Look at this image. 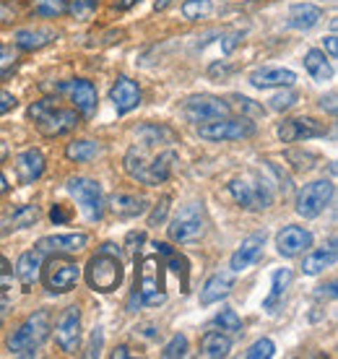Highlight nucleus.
I'll return each instance as SVG.
<instances>
[{
	"instance_id": "51",
	"label": "nucleus",
	"mask_w": 338,
	"mask_h": 359,
	"mask_svg": "<svg viewBox=\"0 0 338 359\" xmlns=\"http://www.w3.org/2000/svg\"><path fill=\"white\" fill-rule=\"evenodd\" d=\"M237 42H240V34H229L227 36V39H224V45H222V50L227 55L231 53V50H234V47H237Z\"/></svg>"
},
{
	"instance_id": "28",
	"label": "nucleus",
	"mask_w": 338,
	"mask_h": 359,
	"mask_svg": "<svg viewBox=\"0 0 338 359\" xmlns=\"http://www.w3.org/2000/svg\"><path fill=\"white\" fill-rule=\"evenodd\" d=\"M39 216H42V211H39V206H34V203L18 206L16 211H11V214L6 216V222H3V234L16 232V229H27V226L39 222Z\"/></svg>"
},
{
	"instance_id": "37",
	"label": "nucleus",
	"mask_w": 338,
	"mask_h": 359,
	"mask_svg": "<svg viewBox=\"0 0 338 359\" xmlns=\"http://www.w3.org/2000/svg\"><path fill=\"white\" fill-rule=\"evenodd\" d=\"M211 0H185L182 3V16L187 18V21H201V18H205L208 13H211Z\"/></svg>"
},
{
	"instance_id": "45",
	"label": "nucleus",
	"mask_w": 338,
	"mask_h": 359,
	"mask_svg": "<svg viewBox=\"0 0 338 359\" xmlns=\"http://www.w3.org/2000/svg\"><path fill=\"white\" fill-rule=\"evenodd\" d=\"M169 201H172V198L164 196V198L159 201V203L154 206L151 216H149V226H156V224H161V222L167 219V214H169Z\"/></svg>"
},
{
	"instance_id": "39",
	"label": "nucleus",
	"mask_w": 338,
	"mask_h": 359,
	"mask_svg": "<svg viewBox=\"0 0 338 359\" xmlns=\"http://www.w3.org/2000/svg\"><path fill=\"white\" fill-rule=\"evenodd\" d=\"M65 13H71L76 21H89L97 13V0H71Z\"/></svg>"
},
{
	"instance_id": "6",
	"label": "nucleus",
	"mask_w": 338,
	"mask_h": 359,
	"mask_svg": "<svg viewBox=\"0 0 338 359\" xmlns=\"http://www.w3.org/2000/svg\"><path fill=\"white\" fill-rule=\"evenodd\" d=\"M39 276L45 281L47 292L65 294V292H71V289L79 284L81 269L73 261H68V258L55 255V258H50L47 263H42V273H39Z\"/></svg>"
},
{
	"instance_id": "31",
	"label": "nucleus",
	"mask_w": 338,
	"mask_h": 359,
	"mask_svg": "<svg viewBox=\"0 0 338 359\" xmlns=\"http://www.w3.org/2000/svg\"><path fill=\"white\" fill-rule=\"evenodd\" d=\"M304 71L310 73L315 81H330L333 79V68H330V60L325 57V53H320V50H307L304 53Z\"/></svg>"
},
{
	"instance_id": "5",
	"label": "nucleus",
	"mask_w": 338,
	"mask_h": 359,
	"mask_svg": "<svg viewBox=\"0 0 338 359\" xmlns=\"http://www.w3.org/2000/svg\"><path fill=\"white\" fill-rule=\"evenodd\" d=\"M65 190L76 198V203H79L86 216H89L91 222H99L102 216H104V193H102V185H99L97 180L91 177H71L65 182Z\"/></svg>"
},
{
	"instance_id": "32",
	"label": "nucleus",
	"mask_w": 338,
	"mask_h": 359,
	"mask_svg": "<svg viewBox=\"0 0 338 359\" xmlns=\"http://www.w3.org/2000/svg\"><path fill=\"white\" fill-rule=\"evenodd\" d=\"M177 162V154L175 151H161L156 154L151 162H149V185H161L167 182L169 175H172V164Z\"/></svg>"
},
{
	"instance_id": "17",
	"label": "nucleus",
	"mask_w": 338,
	"mask_h": 359,
	"mask_svg": "<svg viewBox=\"0 0 338 359\" xmlns=\"http://www.w3.org/2000/svg\"><path fill=\"white\" fill-rule=\"evenodd\" d=\"M13 167H16L21 185H34L36 180L45 175V154L39 149H27L13 159Z\"/></svg>"
},
{
	"instance_id": "16",
	"label": "nucleus",
	"mask_w": 338,
	"mask_h": 359,
	"mask_svg": "<svg viewBox=\"0 0 338 359\" xmlns=\"http://www.w3.org/2000/svg\"><path fill=\"white\" fill-rule=\"evenodd\" d=\"M86 243H89L86 234L73 232V234H53V237H42L34 248L42 252V255H47V252H55V255H71V252L83 250Z\"/></svg>"
},
{
	"instance_id": "41",
	"label": "nucleus",
	"mask_w": 338,
	"mask_h": 359,
	"mask_svg": "<svg viewBox=\"0 0 338 359\" xmlns=\"http://www.w3.org/2000/svg\"><path fill=\"white\" fill-rule=\"evenodd\" d=\"M273 354H276V346H273L271 339H258V341L245 351V357L248 359H271Z\"/></svg>"
},
{
	"instance_id": "50",
	"label": "nucleus",
	"mask_w": 338,
	"mask_h": 359,
	"mask_svg": "<svg viewBox=\"0 0 338 359\" xmlns=\"http://www.w3.org/2000/svg\"><path fill=\"white\" fill-rule=\"evenodd\" d=\"M325 50H328L330 60H336V55H338V39H336V34L325 36Z\"/></svg>"
},
{
	"instance_id": "44",
	"label": "nucleus",
	"mask_w": 338,
	"mask_h": 359,
	"mask_svg": "<svg viewBox=\"0 0 338 359\" xmlns=\"http://www.w3.org/2000/svg\"><path fill=\"white\" fill-rule=\"evenodd\" d=\"M234 102H240V109H242V115L248 117V120H255V117H263V107L260 104H255L252 99H248V97H234Z\"/></svg>"
},
{
	"instance_id": "23",
	"label": "nucleus",
	"mask_w": 338,
	"mask_h": 359,
	"mask_svg": "<svg viewBox=\"0 0 338 359\" xmlns=\"http://www.w3.org/2000/svg\"><path fill=\"white\" fill-rule=\"evenodd\" d=\"M297 76L289 68H258L250 73V83L255 89H273V86H294Z\"/></svg>"
},
{
	"instance_id": "60",
	"label": "nucleus",
	"mask_w": 338,
	"mask_h": 359,
	"mask_svg": "<svg viewBox=\"0 0 338 359\" xmlns=\"http://www.w3.org/2000/svg\"><path fill=\"white\" fill-rule=\"evenodd\" d=\"M6 156H8V146L0 141V164H3V159H6Z\"/></svg>"
},
{
	"instance_id": "38",
	"label": "nucleus",
	"mask_w": 338,
	"mask_h": 359,
	"mask_svg": "<svg viewBox=\"0 0 338 359\" xmlns=\"http://www.w3.org/2000/svg\"><path fill=\"white\" fill-rule=\"evenodd\" d=\"M297 102H299V94H297L292 86H286V91H278V94H273V97L268 99V104H271L273 112H286V109H292Z\"/></svg>"
},
{
	"instance_id": "54",
	"label": "nucleus",
	"mask_w": 338,
	"mask_h": 359,
	"mask_svg": "<svg viewBox=\"0 0 338 359\" xmlns=\"http://www.w3.org/2000/svg\"><path fill=\"white\" fill-rule=\"evenodd\" d=\"M320 107H323V109L328 107V112H330V115H336V91H333V94H330V97H328V99L323 97V102H320Z\"/></svg>"
},
{
	"instance_id": "20",
	"label": "nucleus",
	"mask_w": 338,
	"mask_h": 359,
	"mask_svg": "<svg viewBox=\"0 0 338 359\" xmlns=\"http://www.w3.org/2000/svg\"><path fill=\"white\" fill-rule=\"evenodd\" d=\"M42 263H45V258H42V252L36 250V248H34V250H27V252H21V255H18L16 278H18V284H21V289H24V292H32V287L39 281Z\"/></svg>"
},
{
	"instance_id": "56",
	"label": "nucleus",
	"mask_w": 338,
	"mask_h": 359,
	"mask_svg": "<svg viewBox=\"0 0 338 359\" xmlns=\"http://www.w3.org/2000/svg\"><path fill=\"white\" fill-rule=\"evenodd\" d=\"M135 3H141V0H115V8L125 11V8H133Z\"/></svg>"
},
{
	"instance_id": "43",
	"label": "nucleus",
	"mask_w": 338,
	"mask_h": 359,
	"mask_svg": "<svg viewBox=\"0 0 338 359\" xmlns=\"http://www.w3.org/2000/svg\"><path fill=\"white\" fill-rule=\"evenodd\" d=\"M167 258H169V269L182 278V292H187V261L182 255H177V252H169Z\"/></svg>"
},
{
	"instance_id": "27",
	"label": "nucleus",
	"mask_w": 338,
	"mask_h": 359,
	"mask_svg": "<svg viewBox=\"0 0 338 359\" xmlns=\"http://www.w3.org/2000/svg\"><path fill=\"white\" fill-rule=\"evenodd\" d=\"M292 271L289 269H276L273 271V276H271V292H268V297L263 299V310H268V313H273L278 307V302L284 299L286 289L292 287Z\"/></svg>"
},
{
	"instance_id": "61",
	"label": "nucleus",
	"mask_w": 338,
	"mask_h": 359,
	"mask_svg": "<svg viewBox=\"0 0 338 359\" xmlns=\"http://www.w3.org/2000/svg\"><path fill=\"white\" fill-rule=\"evenodd\" d=\"M3 320H6V305H0V325H3Z\"/></svg>"
},
{
	"instance_id": "30",
	"label": "nucleus",
	"mask_w": 338,
	"mask_h": 359,
	"mask_svg": "<svg viewBox=\"0 0 338 359\" xmlns=\"http://www.w3.org/2000/svg\"><path fill=\"white\" fill-rule=\"evenodd\" d=\"M123 167H125V172H128V177L130 180L141 182V185H149V159H146L143 149L133 146L130 151L125 154Z\"/></svg>"
},
{
	"instance_id": "19",
	"label": "nucleus",
	"mask_w": 338,
	"mask_h": 359,
	"mask_svg": "<svg viewBox=\"0 0 338 359\" xmlns=\"http://www.w3.org/2000/svg\"><path fill=\"white\" fill-rule=\"evenodd\" d=\"M109 102L115 104L117 115H128V112H133L138 104H141V89H138V83L130 81L128 76H120L109 91Z\"/></svg>"
},
{
	"instance_id": "34",
	"label": "nucleus",
	"mask_w": 338,
	"mask_h": 359,
	"mask_svg": "<svg viewBox=\"0 0 338 359\" xmlns=\"http://www.w3.org/2000/svg\"><path fill=\"white\" fill-rule=\"evenodd\" d=\"M99 151H102V146L97 141H89V138H81V141H73V144L65 146V156L71 162H91Z\"/></svg>"
},
{
	"instance_id": "26",
	"label": "nucleus",
	"mask_w": 338,
	"mask_h": 359,
	"mask_svg": "<svg viewBox=\"0 0 338 359\" xmlns=\"http://www.w3.org/2000/svg\"><path fill=\"white\" fill-rule=\"evenodd\" d=\"M286 18H289V27L292 29L310 32V29H315L320 24L323 11L315 3H294L292 8H289V13H286Z\"/></svg>"
},
{
	"instance_id": "53",
	"label": "nucleus",
	"mask_w": 338,
	"mask_h": 359,
	"mask_svg": "<svg viewBox=\"0 0 338 359\" xmlns=\"http://www.w3.org/2000/svg\"><path fill=\"white\" fill-rule=\"evenodd\" d=\"M13 287V273H0V294Z\"/></svg>"
},
{
	"instance_id": "21",
	"label": "nucleus",
	"mask_w": 338,
	"mask_h": 359,
	"mask_svg": "<svg viewBox=\"0 0 338 359\" xmlns=\"http://www.w3.org/2000/svg\"><path fill=\"white\" fill-rule=\"evenodd\" d=\"M135 135L141 141L143 149H159V146H169V144H177L180 135L172 130L164 123H146V126L135 128Z\"/></svg>"
},
{
	"instance_id": "59",
	"label": "nucleus",
	"mask_w": 338,
	"mask_h": 359,
	"mask_svg": "<svg viewBox=\"0 0 338 359\" xmlns=\"http://www.w3.org/2000/svg\"><path fill=\"white\" fill-rule=\"evenodd\" d=\"M0 273H11V263L3 255H0Z\"/></svg>"
},
{
	"instance_id": "15",
	"label": "nucleus",
	"mask_w": 338,
	"mask_h": 359,
	"mask_svg": "<svg viewBox=\"0 0 338 359\" xmlns=\"http://www.w3.org/2000/svg\"><path fill=\"white\" fill-rule=\"evenodd\" d=\"M60 89L68 91L73 109H76L81 117H91L94 112H97L99 94H97V89H94V83L91 81H86V79H76V81L65 83V86H60Z\"/></svg>"
},
{
	"instance_id": "1",
	"label": "nucleus",
	"mask_w": 338,
	"mask_h": 359,
	"mask_svg": "<svg viewBox=\"0 0 338 359\" xmlns=\"http://www.w3.org/2000/svg\"><path fill=\"white\" fill-rule=\"evenodd\" d=\"M50 331H53V318L47 310H36L32 313L18 325L16 331L8 336V351L13 357H34L36 349H42V344L50 339Z\"/></svg>"
},
{
	"instance_id": "14",
	"label": "nucleus",
	"mask_w": 338,
	"mask_h": 359,
	"mask_svg": "<svg viewBox=\"0 0 338 359\" xmlns=\"http://www.w3.org/2000/svg\"><path fill=\"white\" fill-rule=\"evenodd\" d=\"M307 248H312V232L304 226L289 224L276 234V250L284 258H297L307 252Z\"/></svg>"
},
{
	"instance_id": "47",
	"label": "nucleus",
	"mask_w": 338,
	"mask_h": 359,
	"mask_svg": "<svg viewBox=\"0 0 338 359\" xmlns=\"http://www.w3.org/2000/svg\"><path fill=\"white\" fill-rule=\"evenodd\" d=\"M50 219H53V224H65L71 219V211L65 206H60V203H55L53 211H50Z\"/></svg>"
},
{
	"instance_id": "49",
	"label": "nucleus",
	"mask_w": 338,
	"mask_h": 359,
	"mask_svg": "<svg viewBox=\"0 0 338 359\" xmlns=\"http://www.w3.org/2000/svg\"><path fill=\"white\" fill-rule=\"evenodd\" d=\"M143 240H146V234L143 232H130L128 237H125V248H128L130 252H135L143 245Z\"/></svg>"
},
{
	"instance_id": "35",
	"label": "nucleus",
	"mask_w": 338,
	"mask_h": 359,
	"mask_svg": "<svg viewBox=\"0 0 338 359\" xmlns=\"http://www.w3.org/2000/svg\"><path fill=\"white\" fill-rule=\"evenodd\" d=\"M68 0H32V11L42 18H58L65 13Z\"/></svg>"
},
{
	"instance_id": "25",
	"label": "nucleus",
	"mask_w": 338,
	"mask_h": 359,
	"mask_svg": "<svg viewBox=\"0 0 338 359\" xmlns=\"http://www.w3.org/2000/svg\"><path fill=\"white\" fill-rule=\"evenodd\" d=\"M55 39H58V34L53 29H18L13 34V45L24 53H36L42 47L53 45Z\"/></svg>"
},
{
	"instance_id": "48",
	"label": "nucleus",
	"mask_w": 338,
	"mask_h": 359,
	"mask_svg": "<svg viewBox=\"0 0 338 359\" xmlns=\"http://www.w3.org/2000/svg\"><path fill=\"white\" fill-rule=\"evenodd\" d=\"M18 102L16 97L11 94V91H0V115H6V112H11V109L16 107Z\"/></svg>"
},
{
	"instance_id": "24",
	"label": "nucleus",
	"mask_w": 338,
	"mask_h": 359,
	"mask_svg": "<svg viewBox=\"0 0 338 359\" xmlns=\"http://www.w3.org/2000/svg\"><path fill=\"white\" fill-rule=\"evenodd\" d=\"M109 211L117 216V219H133V216H141L146 208H149V201L143 196H130V193H115L109 196L107 201Z\"/></svg>"
},
{
	"instance_id": "40",
	"label": "nucleus",
	"mask_w": 338,
	"mask_h": 359,
	"mask_svg": "<svg viewBox=\"0 0 338 359\" xmlns=\"http://www.w3.org/2000/svg\"><path fill=\"white\" fill-rule=\"evenodd\" d=\"M187 351V339L182 336V333H175L172 339H169V344L161 349V357L164 359H177V357H185Z\"/></svg>"
},
{
	"instance_id": "3",
	"label": "nucleus",
	"mask_w": 338,
	"mask_h": 359,
	"mask_svg": "<svg viewBox=\"0 0 338 359\" xmlns=\"http://www.w3.org/2000/svg\"><path fill=\"white\" fill-rule=\"evenodd\" d=\"M138 294L141 302L149 307H159L167 302V292H164V266L159 263L156 255H146L138 263Z\"/></svg>"
},
{
	"instance_id": "55",
	"label": "nucleus",
	"mask_w": 338,
	"mask_h": 359,
	"mask_svg": "<svg viewBox=\"0 0 338 359\" xmlns=\"http://www.w3.org/2000/svg\"><path fill=\"white\" fill-rule=\"evenodd\" d=\"M130 357V349L128 346H117L115 351H112V359H128Z\"/></svg>"
},
{
	"instance_id": "42",
	"label": "nucleus",
	"mask_w": 338,
	"mask_h": 359,
	"mask_svg": "<svg viewBox=\"0 0 338 359\" xmlns=\"http://www.w3.org/2000/svg\"><path fill=\"white\" fill-rule=\"evenodd\" d=\"M216 325L222 328V331H231V333H237L242 328V320H240V315L234 313L231 307H224L222 313L216 315Z\"/></svg>"
},
{
	"instance_id": "4",
	"label": "nucleus",
	"mask_w": 338,
	"mask_h": 359,
	"mask_svg": "<svg viewBox=\"0 0 338 359\" xmlns=\"http://www.w3.org/2000/svg\"><path fill=\"white\" fill-rule=\"evenodd\" d=\"M86 281L94 292H102V294H109L115 292L120 284H123V263L115 255H107V252H97L94 258L86 266Z\"/></svg>"
},
{
	"instance_id": "46",
	"label": "nucleus",
	"mask_w": 338,
	"mask_h": 359,
	"mask_svg": "<svg viewBox=\"0 0 338 359\" xmlns=\"http://www.w3.org/2000/svg\"><path fill=\"white\" fill-rule=\"evenodd\" d=\"M102 339H104V336H102V328H94V331H91V339H89V346H86V357H99V351H102Z\"/></svg>"
},
{
	"instance_id": "11",
	"label": "nucleus",
	"mask_w": 338,
	"mask_h": 359,
	"mask_svg": "<svg viewBox=\"0 0 338 359\" xmlns=\"http://www.w3.org/2000/svg\"><path fill=\"white\" fill-rule=\"evenodd\" d=\"M79 123H81V115L76 109H62L58 104L47 109L39 120H34L36 130L42 135H47V138H58V135L71 133V130L79 128Z\"/></svg>"
},
{
	"instance_id": "2",
	"label": "nucleus",
	"mask_w": 338,
	"mask_h": 359,
	"mask_svg": "<svg viewBox=\"0 0 338 359\" xmlns=\"http://www.w3.org/2000/svg\"><path fill=\"white\" fill-rule=\"evenodd\" d=\"M231 198L248 211H263L273 203V190L268 185V180L258 172H248L242 177L231 180L229 182Z\"/></svg>"
},
{
	"instance_id": "52",
	"label": "nucleus",
	"mask_w": 338,
	"mask_h": 359,
	"mask_svg": "<svg viewBox=\"0 0 338 359\" xmlns=\"http://www.w3.org/2000/svg\"><path fill=\"white\" fill-rule=\"evenodd\" d=\"M99 252H107V255H115V258H123V250L117 248V245L112 243H104L102 248H99Z\"/></svg>"
},
{
	"instance_id": "13",
	"label": "nucleus",
	"mask_w": 338,
	"mask_h": 359,
	"mask_svg": "<svg viewBox=\"0 0 338 359\" xmlns=\"http://www.w3.org/2000/svg\"><path fill=\"white\" fill-rule=\"evenodd\" d=\"M276 135L284 144H297V141H307V138H320L325 135V126L312 120V117H292L278 123Z\"/></svg>"
},
{
	"instance_id": "10",
	"label": "nucleus",
	"mask_w": 338,
	"mask_h": 359,
	"mask_svg": "<svg viewBox=\"0 0 338 359\" xmlns=\"http://www.w3.org/2000/svg\"><path fill=\"white\" fill-rule=\"evenodd\" d=\"M255 133V126L248 117L234 120V117H219V120H208L198 126V135L205 141H240V138H250Z\"/></svg>"
},
{
	"instance_id": "33",
	"label": "nucleus",
	"mask_w": 338,
	"mask_h": 359,
	"mask_svg": "<svg viewBox=\"0 0 338 359\" xmlns=\"http://www.w3.org/2000/svg\"><path fill=\"white\" fill-rule=\"evenodd\" d=\"M229 349H231V341L224 336L222 331H208L203 339H201V354H203V357H208V359L227 357V354H229Z\"/></svg>"
},
{
	"instance_id": "9",
	"label": "nucleus",
	"mask_w": 338,
	"mask_h": 359,
	"mask_svg": "<svg viewBox=\"0 0 338 359\" xmlns=\"http://www.w3.org/2000/svg\"><path fill=\"white\" fill-rule=\"evenodd\" d=\"M182 115H185L187 123H208V120H219V117H229L231 107L229 102H224L222 97H214V94H196L190 97L182 104Z\"/></svg>"
},
{
	"instance_id": "58",
	"label": "nucleus",
	"mask_w": 338,
	"mask_h": 359,
	"mask_svg": "<svg viewBox=\"0 0 338 359\" xmlns=\"http://www.w3.org/2000/svg\"><path fill=\"white\" fill-rule=\"evenodd\" d=\"M8 180H6V175H0V196H3V193H8Z\"/></svg>"
},
{
	"instance_id": "36",
	"label": "nucleus",
	"mask_w": 338,
	"mask_h": 359,
	"mask_svg": "<svg viewBox=\"0 0 338 359\" xmlns=\"http://www.w3.org/2000/svg\"><path fill=\"white\" fill-rule=\"evenodd\" d=\"M21 63V50L16 45H3L0 47V79H6L16 71Z\"/></svg>"
},
{
	"instance_id": "57",
	"label": "nucleus",
	"mask_w": 338,
	"mask_h": 359,
	"mask_svg": "<svg viewBox=\"0 0 338 359\" xmlns=\"http://www.w3.org/2000/svg\"><path fill=\"white\" fill-rule=\"evenodd\" d=\"M172 3H175V0H154V8H156V11H164V8H169Z\"/></svg>"
},
{
	"instance_id": "22",
	"label": "nucleus",
	"mask_w": 338,
	"mask_h": 359,
	"mask_svg": "<svg viewBox=\"0 0 338 359\" xmlns=\"http://www.w3.org/2000/svg\"><path fill=\"white\" fill-rule=\"evenodd\" d=\"M234 289V271H219L208 278L201 289V305H214V302H222L224 297Z\"/></svg>"
},
{
	"instance_id": "12",
	"label": "nucleus",
	"mask_w": 338,
	"mask_h": 359,
	"mask_svg": "<svg viewBox=\"0 0 338 359\" xmlns=\"http://www.w3.org/2000/svg\"><path fill=\"white\" fill-rule=\"evenodd\" d=\"M55 341L65 354H76L81 346V310L65 307L55 323Z\"/></svg>"
},
{
	"instance_id": "7",
	"label": "nucleus",
	"mask_w": 338,
	"mask_h": 359,
	"mask_svg": "<svg viewBox=\"0 0 338 359\" xmlns=\"http://www.w3.org/2000/svg\"><path fill=\"white\" fill-rule=\"evenodd\" d=\"M333 182L330 180H315V182H307L304 188H299L297 193V214L304 216V219H318V216L328 208V203L333 201Z\"/></svg>"
},
{
	"instance_id": "8",
	"label": "nucleus",
	"mask_w": 338,
	"mask_h": 359,
	"mask_svg": "<svg viewBox=\"0 0 338 359\" xmlns=\"http://www.w3.org/2000/svg\"><path fill=\"white\" fill-rule=\"evenodd\" d=\"M205 229V216L201 203H187L177 211V216L169 222V240L185 245L198 240Z\"/></svg>"
},
{
	"instance_id": "18",
	"label": "nucleus",
	"mask_w": 338,
	"mask_h": 359,
	"mask_svg": "<svg viewBox=\"0 0 338 359\" xmlns=\"http://www.w3.org/2000/svg\"><path fill=\"white\" fill-rule=\"evenodd\" d=\"M263 248H266V232H255L250 234V237H245L242 240V245L234 250V255H231V271L234 273H240V271L250 269L252 263H258V258L263 255Z\"/></svg>"
},
{
	"instance_id": "29",
	"label": "nucleus",
	"mask_w": 338,
	"mask_h": 359,
	"mask_svg": "<svg viewBox=\"0 0 338 359\" xmlns=\"http://www.w3.org/2000/svg\"><path fill=\"white\" fill-rule=\"evenodd\" d=\"M336 263V240H330L328 250H315L307 252L302 261V273L304 276H318L320 271L330 269Z\"/></svg>"
}]
</instances>
